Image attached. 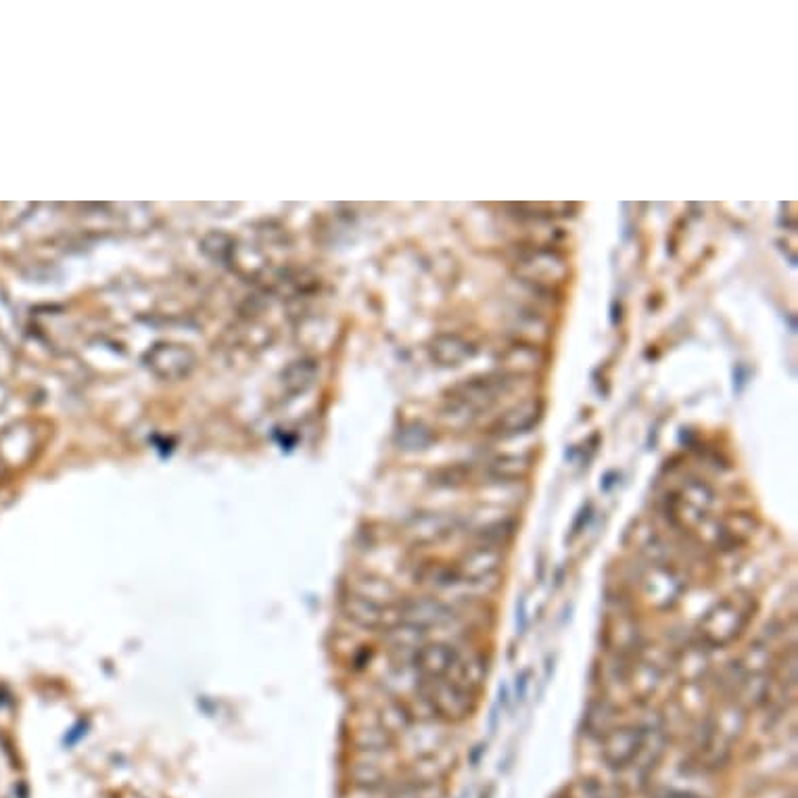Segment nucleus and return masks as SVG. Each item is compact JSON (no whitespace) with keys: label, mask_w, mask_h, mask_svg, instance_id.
Masks as SVG:
<instances>
[{"label":"nucleus","mask_w":798,"mask_h":798,"mask_svg":"<svg viewBox=\"0 0 798 798\" xmlns=\"http://www.w3.org/2000/svg\"><path fill=\"white\" fill-rule=\"evenodd\" d=\"M516 521H496V523H489L487 527H483L477 533L479 544H487V546H498L502 548L506 542L514 537L516 533Z\"/></svg>","instance_id":"ddd939ff"},{"label":"nucleus","mask_w":798,"mask_h":798,"mask_svg":"<svg viewBox=\"0 0 798 798\" xmlns=\"http://www.w3.org/2000/svg\"><path fill=\"white\" fill-rule=\"evenodd\" d=\"M755 533V521L748 514H736L719 523L717 527V546L723 550H734L736 546L744 544L746 539Z\"/></svg>","instance_id":"9d476101"},{"label":"nucleus","mask_w":798,"mask_h":798,"mask_svg":"<svg viewBox=\"0 0 798 798\" xmlns=\"http://www.w3.org/2000/svg\"><path fill=\"white\" fill-rule=\"evenodd\" d=\"M759 604L753 594L738 590L715 602L698 623V636L709 648H725L734 644L750 621L755 619Z\"/></svg>","instance_id":"f257e3e1"},{"label":"nucleus","mask_w":798,"mask_h":798,"mask_svg":"<svg viewBox=\"0 0 798 798\" xmlns=\"http://www.w3.org/2000/svg\"><path fill=\"white\" fill-rule=\"evenodd\" d=\"M640 581H642V590H644L646 598L661 608L673 606L684 592L682 579L677 577V573L669 565H665V562H659V560L646 562V569H644Z\"/></svg>","instance_id":"423d86ee"},{"label":"nucleus","mask_w":798,"mask_h":798,"mask_svg":"<svg viewBox=\"0 0 798 798\" xmlns=\"http://www.w3.org/2000/svg\"><path fill=\"white\" fill-rule=\"evenodd\" d=\"M590 519H592V504H588L585 508H581V512L577 514V519H575V523H573V527H571V535H569L571 542L585 529V525L590 523Z\"/></svg>","instance_id":"dca6fc26"},{"label":"nucleus","mask_w":798,"mask_h":798,"mask_svg":"<svg viewBox=\"0 0 798 798\" xmlns=\"http://www.w3.org/2000/svg\"><path fill=\"white\" fill-rule=\"evenodd\" d=\"M504 567V554L498 546L479 544L468 550L456 565L462 583H483L496 577Z\"/></svg>","instance_id":"0eeeda50"},{"label":"nucleus","mask_w":798,"mask_h":798,"mask_svg":"<svg viewBox=\"0 0 798 798\" xmlns=\"http://www.w3.org/2000/svg\"><path fill=\"white\" fill-rule=\"evenodd\" d=\"M399 617L404 623L427 633L433 627L450 625L454 621V610L435 598H412L399 604Z\"/></svg>","instance_id":"6e6552de"},{"label":"nucleus","mask_w":798,"mask_h":798,"mask_svg":"<svg viewBox=\"0 0 798 798\" xmlns=\"http://www.w3.org/2000/svg\"><path fill=\"white\" fill-rule=\"evenodd\" d=\"M529 679H531V671H529V669H525V671H521L519 675H516V684H514V688H516V700H519V702H523V700L527 698Z\"/></svg>","instance_id":"f3484780"},{"label":"nucleus","mask_w":798,"mask_h":798,"mask_svg":"<svg viewBox=\"0 0 798 798\" xmlns=\"http://www.w3.org/2000/svg\"><path fill=\"white\" fill-rule=\"evenodd\" d=\"M341 608L351 623L364 629H391L402 621V617H399V606L370 600L354 592H349L343 598Z\"/></svg>","instance_id":"20e7f679"},{"label":"nucleus","mask_w":798,"mask_h":798,"mask_svg":"<svg viewBox=\"0 0 798 798\" xmlns=\"http://www.w3.org/2000/svg\"><path fill=\"white\" fill-rule=\"evenodd\" d=\"M516 629L523 636L525 629H527V600L521 598L519 604H516Z\"/></svg>","instance_id":"a211bd4d"},{"label":"nucleus","mask_w":798,"mask_h":798,"mask_svg":"<svg viewBox=\"0 0 798 798\" xmlns=\"http://www.w3.org/2000/svg\"><path fill=\"white\" fill-rule=\"evenodd\" d=\"M606 636L610 646L613 650H617L619 654H625L629 648H636L638 644V629H636V621L631 619V615H627L623 608H619V613L610 617V623L606 627Z\"/></svg>","instance_id":"9b49d317"},{"label":"nucleus","mask_w":798,"mask_h":798,"mask_svg":"<svg viewBox=\"0 0 798 798\" xmlns=\"http://www.w3.org/2000/svg\"><path fill=\"white\" fill-rule=\"evenodd\" d=\"M462 661L464 656L460 650L445 642L422 644L412 656V663L420 677L429 679H456Z\"/></svg>","instance_id":"39448f33"},{"label":"nucleus","mask_w":798,"mask_h":798,"mask_svg":"<svg viewBox=\"0 0 798 798\" xmlns=\"http://www.w3.org/2000/svg\"><path fill=\"white\" fill-rule=\"evenodd\" d=\"M535 408H516L514 412H510L504 420L498 422V433L500 435H508V433H521V429L529 427L531 422L535 420Z\"/></svg>","instance_id":"2eb2a0df"},{"label":"nucleus","mask_w":798,"mask_h":798,"mask_svg":"<svg viewBox=\"0 0 798 798\" xmlns=\"http://www.w3.org/2000/svg\"><path fill=\"white\" fill-rule=\"evenodd\" d=\"M358 744L362 746V750H387V746L391 744V732L385 725L364 727V730H360Z\"/></svg>","instance_id":"4468645a"},{"label":"nucleus","mask_w":798,"mask_h":798,"mask_svg":"<svg viewBox=\"0 0 798 798\" xmlns=\"http://www.w3.org/2000/svg\"><path fill=\"white\" fill-rule=\"evenodd\" d=\"M646 742H648V730L644 725L636 723V725L617 727V730H610L604 736L602 757L610 767L623 769L640 757Z\"/></svg>","instance_id":"7ed1b4c3"},{"label":"nucleus","mask_w":798,"mask_h":798,"mask_svg":"<svg viewBox=\"0 0 798 798\" xmlns=\"http://www.w3.org/2000/svg\"><path fill=\"white\" fill-rule=\"evenodd\" d=\"M416 692L422 702L445 721H464L475 711V694L454 679L420 677Z\"/></svg>","instance_id":"f03ea898"},{"label":"nucleus","mask_w":798,"mask_h":798,"mask_svg":"<svg viewBox=\"0 0 798 798\" xmlns=\"http://www.w3.org/2000/svg\"><path fill=\"white\" fill-rule=\"evenodd\" d=\"M456 519L445 514H414L406 523V535L414 544H437L441 539L454 535Z\"/></svg>","instance_id":"1a4fd4ad"},{"label":"nucleus","mask_w":798,"mask_h":798,"mask_svg":"<svg viewBox=\"0 0 798 798\" xmlns=\"http://www.w3.org/2000/svg\"><path fill=\"white\" fill-rule=\"evenodd\" d=\"M613 721H615V709L613 704H608L606 700L592 704L588 717H585V725H588L590 734H600V736H606L610 730H613Z\"/></svg>","instance_id":"f8f14e48"},{"label":"nucleus","mask_w":798,"mask_h":798,"mask_svg":"<svg viewBox=\"0 0 798 798\" xmlns=\"http://www.w3.org/2000/svg\"><path fill=\"white\" fill-rule=\"evenodd\" d=\"M663 798H696V796H692V794H684V792H669V794H665Z\"/></svg>","instance_id":"6ab92c4d"}]
</instances>
